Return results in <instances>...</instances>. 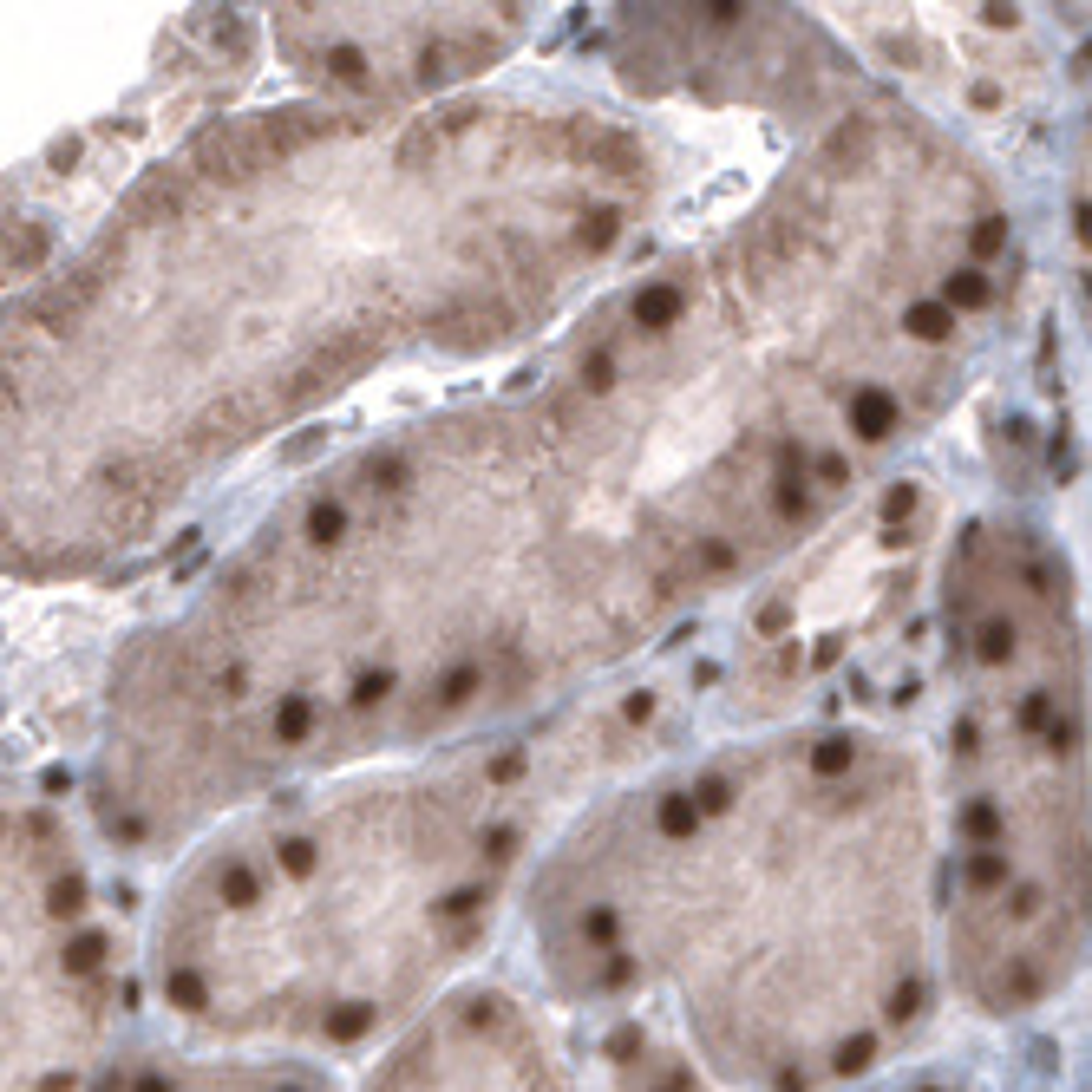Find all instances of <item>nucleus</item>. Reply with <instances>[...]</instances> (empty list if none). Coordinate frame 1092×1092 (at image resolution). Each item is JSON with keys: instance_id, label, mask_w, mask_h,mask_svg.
Instances as JSON below:
<instances>
[{"instance_id": "nucleus-1", "label": "nucleus", "mask_w": 1092, "mask_h": 1092, "mask_svg": "<svg viewBox=\"0 0 1092 1092\" xmlns=\"http://www.w3.org/2000/svg\"><path fill=\"white\" fill-rule=\"evenodd\" d=\"M138 1092H171V1086H164V1079H144V1086H138Z\"/></svg>"}]
</instances>
